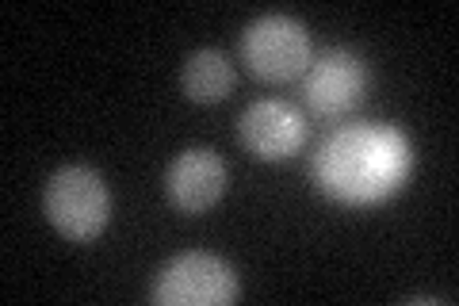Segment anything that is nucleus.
I'll list each match as a JSON object with an SVG mask.
<instances>
[{
  "label": "nucleus",
  "instance_id": "1",
  "mask_svg": "<svg viewBox=\"0 0 459 306\" xmlns=\"http://www.w3.org/2000/svg\"><path fill=\"white\" fill-rule=\"evenodd\" d=\"M314 184L341 207H379L413 172V142L394 123L337 127L314 153Z\"/></svg>",
  "mask_w": 459,
  "mask_h": 306
},
{
  "label": "nucleus",
  "instance_id": "8",
  "mask_svg": "<svg viewBox=\"0 0 459 306\" xmlns=\"http://www.w3.org/2000/svg\"><path fill=\"white\" fill-rule=\"evenodd\" d=\"M184 96L192 104H222V100L234 92V62L222 50H195L184 62Z\"/></svg>",
  "mask_w": 459,
  "mask_h": 306
},
{
  "label": "nucleus",
  "instance_id": "3",
  "mask_svg": "<svg viewBox=\"0 0 459 306\" xmlns=\"http://www.w3.org/2000/svg\"><path fill=\"white\" fill-rule=\"evenodd\" d=\"M241 62L264 84H287L303 77L314 62L307 27L291 16H280V12L253 20L241 35Z\"/></svg>",
  "mask_w": 459,
  "mask_h": 306
},
{
  "label": "nucleus",
  "instance_id": "2",
  "mask_svg": "<svg viewBox=\"0 0 459 306\" xmlns=\"http://www.w3.org/2000/svg\"><path fill=\"white\" fill-rule=\"evenodd\" d=\"M42 211L62 238L89 245L111 223V188L89 165H62L47 180Z\"/></svg>",
  "mask_w": 459,
  "mask_h": 306
},
{
  "label": "nucleus",
  "instance_id": "6",
  "mask_svg": "<svg viewBox=\"0 0 459 306\" xmlns=\"http://www.w3.org/2000/svg\"><path fill=\"white\" fill-rule=\"evenodd\" d=\"M241 145L256 157V162H287L291 153L303 150L307 142V119L303 111L287 100H256V104L246 108L238 123Z\"/></svg>",
  "mask_w": 459,
  "mask_h": 306
},
{
  "label": "nucleus",
  "instance_id": "4",
  "mask_svg": "<svg viewBox=\"0 0 459 306\" xmlns=\"http://www.w3.org/2000/svg\"><path fill=\"white\" fill-rule=\"evenodd\" d=\"M238 272L214 253H180L161 265L150 299L157 306H230L238 302Z\"/></svg>",
  "mask_w": 459,
  "mask_h": 306
},
{
  "label": "nucleus",
  "instance_id": "5",
  "mask_svg": "<svg viewBox=\"0 0 459 306\" xmlns=\"http://www.w3.org/2000/svg\"><path fill=\"white\" fill-rule=\"evenodd\" d=\"M303 96L307 108L325 123H337L352 115L368 96V66L352 50H325L314 57L303 73Z\"/></svg>",
  "mask_w": 459,
  "mask_h": 306
},
{
  "label": "nucleus",
  "instance_id": "7",
  "mask_svg": "<svg viewBox=\"0 0 459 306\" xmlns=\"http://www.w3.org/2000/svg\"><path fill=\"white\" fill-rule=\"evenodd\" d=\"M230 169L211 145H192L172 157L165 172V196L180 214H204L226 196Z\"/></svg>",
  "mask_w": 459,
  "mask_h": 306
}]
</instances>
